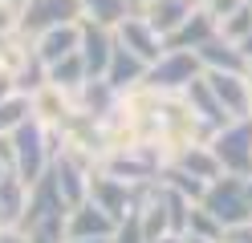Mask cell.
<instances>
[{
    "label": "cell",
    "instance_id": "7a4b0ae2",
    "mask_svg": "<svg viewBox=\"0 0 252 243\" xmlns=\"http://www.w3.org/2000/svg\"><path fill=\"white\" fill-rule=\"evenodd\" d=\"M199 73H203V65L195 57V49H167L155 65H147L143 81L151 89H159V93H183Z\"/></svg>",
    "mask_w": 252,
    "mask_h": 243
},
{
    "label": "cell",
    "instance_id": "d6986e66",
    "mask_svg": "<svg viewBox=\"0 0 252 243\" xmlns=\"http://www.w3.org/2000/svg\"><path fill=\"white\" fill-rule=\"evenodd\" d=\"M25 203H29V187L17 178V170H8L0 178V223L4 227H17L25 215Z\"/></svg>",
    "mask_w": 252,
    "mask_h": 243
},
{
    "label": "cell",
    "instance_id": "836d02e7",
    "mask_svg": "<svg viewBox=\"0 0 252 243\" xmlns=\"http://www.w3.org/2000/svg\"><path fill=\"white\" fill-rule=\"evenodd\" d=\"M248 81H252V65H248Z\"/></svg>",
    "mask_w": 252,
    "mask_h": 243
},
{
    "label": "cell",
    "instance_id": "f1b7e54d",
    "mask_svg": "<svg viewBox=\"0 0 252 243\" xmlns=\"http://www.w3.org/2000/svg\"><path fill=\"white\" fill-rule=\"evenodd\" d=\"M151 243H187V231H167V235L151 239Z\"/></svg>",
    "mask_w": 252,
    "mask_h": 243
},
{
    "label": "cell",
    "instance_id": "8992f818",
    "mask_svg": "<svg viewBox=\"0 0 252 243\" xmlns=\"http://www.w3.org/2000/svg\"><path fill=\"white\" fill-rule=\"evenodd\" d=\"M114 37H118V45H126V49H130L134 57H143L147 65H155V61L167 53V41L151 28V21H147L143 12H126L122 21L114 25Z\"/></svg>",
    "mask_w": 252,
    "mask_h": 243
},
{
    "label": "cell",
    "instance_id": "2e32d148",
    "mask_svg": "<svg viewBox=\"0 0 252 243\" xmlns=\"http://www.w3.org/2000/svg\"><path fill=\"white\" fill-rule=\"evenodd\" d=\"M183 97H187V106L199 113V122H208V126H212V134H216L220 126H228V122H232V118H228V109L220 106V97L212 93V85H208V77H203V73L183 89Z\"/></svg>",
    "mask_w": 252,
    "mask_h": 243
},
{
    "label": "cell",
    "instance_id": "ffe728a7",
    "mask_svg": "<svg viewBox=\"0 0 252 243\" xmlns=\"http://www.w3.org/2000/svg\"><path fill=\"white\" fill-rule=\"evenodd\" d=\"M86 61H82V53H69V57H61V61H53V65H45V81H53V85H61V89H69V93H77L86 85Z\"/></svg>",
    "mask_w": 252,
    "mask_h": 243
},
{
    "label": "cell",
    "instance_id": "ac0fdd59",
    "mask_svg": "<svg viewBox=\"0 0 252 243\" xmlns=\"http://www.w3.org/2000/svg\"><path fill=\"white\" fill-rule=\"evenodd\" d=\"M73 102H77V109H82V113H90V118L102 122L106 113L118 106V89L110 85L106 77H86V85L73 93Z\"/></svg>",
    "mask_w": 252,
    "mask_h": 243
},
{
    "label": "cell",
    "instance_id": "e0dca14e",
    "mask_svg": "<svg viewBox=\"0 0 252 243\" xmlns=\"http://www.w3.org/2000/svg\"><path fill=\"white\" fill-rule=\"evenodd\" d=\"M171 166H179V170H187V174H195L199 183H212V178L224 174V166H220V158H216V150H212L208 142H191V146H183V150L171 158Z\"/></svg>",
    "mask_w": 252,
    "mask_h": 243
},
{
    "label": "cell",
    "instance_id": "7402d4cb",
    "mask_svg": "<svg viewBox=\"0 0 252 243\" xmlns=\"http://www.w3.org/2000/svg\"><path fill=\"white\" fill-rule=\"evenodd\" d=\"M220 37H228V41H236V45H244V41L252 37V0H244L236 12L220 16Z\"/></svg>",
    "mask_w": 252,
    "mask_h": 243
},
{
    "label": "cell",
    "instance_id": "cb8c5ba5",
    "mask_svg": "<svg viewBox=\"0 0 252 243\" xmlns=\"http://www.w3.org/2000/svg\"><path fill=\"white\" fill-rule=\"evenodd\" d=\"M82 16H90V21H98V25H110L114 28L118 21L126 12H130V4H126V0H82Z\"/></svg>",
    "mask_w": 252,
    "mask_h": 243
},
{
    "label": "cell",
    "instance_id": "44dd1931",
    "mask_svg": "<svg viewBox=\"0 0 252 243\" xmlns=\"http://www.w3.org/2000/svg\"><path fill=\"white\" fill-rule=\"evenodd\" d=\"M187 235H195V239H208V243H224V223H220L208 207H191V215H187V227H183Z\"/></svg>",
    "mask_w": 252,
    "mask_h": 243
},
{
    "label": "cell",
    "instance_id": "e575fe53",
    "mask_svg": "<svg viewBox=\"0 0 252 243\" xmlns=\"http://www.w3.org/2000/svg\"><path fill=\"white\" fill-rule=\"evenodd\" d=\"M21 4H25V0H21Z\"/></svg>",
    "mask_w": 252,
    "mask_h": 243
},
{
    "label": "cell",
    "instance_id": "83f0119b",
    "mask_svg": "<svg viewBox=\"0 0 252 243\" xmlns=\"http://www.w3.org/2000/svg\"><path fill=\"white\" fill-rule=\"evenodd\" d=\"M0 243H29V235L21 227H0Z\"/></svg>",
    "mask_w": 252,
    "mask_h": 243
},
{
    "label": "cell",
    "instance_id": "ba28073f",
    "mask_svg": "<svg viewBox=\"0 0 252 243\" xmlns=\"http://www.w3.org/2000/svg\"><path fill=\"white\" fill-rule=\"evenodd\" d=\"M77 53H82L90 77H102L110 65V53H114V28L82 16V45H77Z\"/></svg>",
    "mask_w": 252,
    "mask_h": 243
},
{
    "label": "cell",
    "instance_id": "d4e9b609",
    "mask_svg": "<svg viewBox=\"0 0 252 243\" xmlns=\"http://www.w3.org/2000/svg\"><path fill=\"white\" fill-rule=\"evenodd\" d=\"M110 243H147V231H143V219H138V207L126 211V215L114 223V235Z\"/></svg>",
    "mask_w": 252,
    "mask_h": 243
},
{
    "label": "cell",
    "instance_id": "6da1fadb",
    "mask_svg": "<svg viewBox=\"0 0 252 243\" xmlns=\"http://www.w3.org/2000/svg\"><path fill=\"white\" fill-rule=\"evenodd\" d=\"M208 146L216 150L224 174H252V118H232L208 138Z\"/></svg>",
    "mask_w": 252,
    "mask_h": 243
},
{
    "label": "cell",
    "instance_id": "f546056e",
    "mask_svg": "<svg viewBox=\"0 0 252 243\" xmlns=\"http://www.w3.org/2000/svg\"><path fill=\"white\" fill-rule=\"evenodd\" d=\"M65 243H110V235H94V239H65Z\"/></svg>",
    "mask_w": 252,
    "mask_h": 243
},
{
    "label": "cell",
    "instance_id": "5bb4252c",
    "mask_svg": "<svg viewBox=\"0 0 252 243\" xmlns=\"http://www.w3.org/2000/svg\"><path fill=\"white\" fill-rule=\"evenodd\" d=\"M216 32H220L216 16L203 8V4H195V8H191V16H187V21H183V25L167 37V49H199L203 41H212Z\"/></svg>",
    "mask_w": 252,
    "mask_h": 243
},
{
    "label": "cell",
    "instance_id": "4fadbf2b",
    "mask_svg": "<svg viewBox=\"0 0 252 243\" xmlns=\"http://www.w3.org/2000/svg\"><path fill=\"white\" fill-rule=\"evenodd\" d=\"M195 4H199V0H147V4L138 8V12H143L147 21H151V28L167 41L171 32H175V28L187 21V16H191V8H195Z\"/></svg>",
    "mask_w": 252,
    "mask_h": 243
},
{
    "label": "cell",
    "instance_id": "277c9868",
    "mask_svg": "<svg viewBox=\"0 0 252 243\" xmlns=\"http://www.w3.org/2000/svg\"><path fill=\"white\" fill-rule=\"evenodd\" d=\"M82 0H25L21 4V32L37 37V32L65 25V21H82Z\"/></svg>",
    "mask_w": 252,
    "mask_h": 243
},
{
    "label": "cell",
    "instance_id": "7c38bea8",
    "mask_svg": "<svg viewBox=\"0 0 252 243\" xmlns=\"http://www.w3.org/2000/svg\"><path fill=\"white\" fill-rule=\"evenodd\" d=\"M77 45H82V21H65V25H53V28L37 32V37H33V53L45 65H53L61 57L77 53Z\"/></svg>",
    "mask_w": 252,
    "mask_h": 243
},
{
    "label": "cell",
    "instance_id": "30bf717a",
    "mask_svg": "<svg viewBox=\"0 0 252 243\" xmlns=\"http://www.w3.org/2000/svg\"><path fill=\"white\" fill-rule=\"evenodd\" d=\"M195 57H199V65L203 69H220V73H248V53H244V45H236V41H228V37H216L212 41H203L199 49H195Z\"/></svg>",
    "mask_w": 252,
    "mask_h": 243
},
{
    "label": "cell",
    "instance_id": "4dcf8cb0",
    "mask_svg": "<svg viewBox=\"0 0 252 243\" xmlns=\"http://www.w3.org/2000/svg\"><path fill=\"white\" fill-rule=\"evenodd\" d=\"M244 194H248V207H252V174H244Z\"/></svg>",
    "mask_w": 252,
    "mask_h": 243
},
{
    "label": "cell",
    "instance_id": "1f68e13d",
    "mask_svg": "<svg viewBox=\"0 0 252 243\" xmlns=\"http://www.w3.org/2000/svg\"><path fill=\"white\" fill-rule=\"evenodd\" d=\"M126 4H130V12H138V8L147 4V0H126Z\"/></svg>",
    "mask_w": 252,
    "mask_h": 243
},
{
    "label": "cell",
    "instance_id": "3957f363",
    "mask_svg": "<svg viewBox=\"0 0 252 243\" xmlns=\"http://www.w3.org/2000/svg\"><path fill=\"white\" fill-rule=\"evenodd\" d=\"M199 207H208L224 227L252 219V207H248V194H244V178H240V174H220V178H212V183L203 187V194H199Z\"/></svg>",
    "mask_w": 252,
    "mask_h": 243
},
{
    "label": "cell",
    "instance_id": "5b68a950",
    "mask_svg": "<svg viewBox=\"0 0 252 243\" xmlns=\"http://www.w3.org/2000/svg\"><path fill=\"white\" fill-rule=\"evenodd\" d=\"M73 113H77L73 93L53 85V81H45V85H37L33 93H29V118H37L45 130H61Z\"/></svg>",
    "mask_w": 252,
    "mask_h": 243
},
{
    "label": "cell",
    "instance_id": "4316f807",
    "mask_svg": "<svg viewBox=\"0 0 252 243\" xmlns=\"http://www.w3.org/2000/svg\"><path fill=\"white\" fill-rule=\"evenodd\" d=\"M199 4L208 8V12L216 16V25H220V16H228V12H236V8L244 4V0H199Z\"/></svg>",
    "mask_w": 252,
    "mask_h": 243
},
{
    "label": "cell",
    "instance_id": "d6a6232c",
    "mask_svg": "<svg viewBox=\"0 0 252 243\" xmlns=\"http://www.w3.org/2000/svg\"><path fill=\"white\" fill-rule=\"evenodd\" d=\"M244 53H248V61H252V37H248V41H244Z\"/></svg>",
    "mask_w": 252,
    "mask_h": 243
},
{
    "label": "cell",
    "instance_id": "9c48e42d",
    "mask_svg": "<svg viewBox=\"0 0 252 243\" xmlns=\"http://www.w3.org/2000/svg\"><path fill=\"white\" fill-rule=\"evenodd\" d=\"M114 215L102 211L94 199H82L65 215V239H94V235H114Z\"/></svg>",
    "mask_w": 252,
    "mask_h": 243
},
{
    "label": "cell",
    "instance_id": "484cf974",
    "mask_svg": "<svg viewBox=\"0 0 252 243\" xmlns=\"http://www.w3.org/2000/svg\"><path fill=\"white\" fill-rule=\"evenodd\" d=\"M224 243H252V219L224 227Z\"/></svg>",
    "mask_w": 252,
    "mask_h": 243
},
{
    "label": "cell",
    "instance_id": "603a6c76",
    "mask_svg": "<svg viewBox=\"0 0 252 243\" xmlns=\"http://www.w3.org/2000/svg\"><path fill=\"white\" fill-rule=\"evenodd\" d=\"M25 118H29V93L8 89L4 97H0V134H12Z\"/></svg>",
    "mask_w": 252,
    "mask_h": 243
},
{
    "label": "cell",
    "instance_id": "9a60e30c",
    "mask_svg": "<svg viewBox=\"0 0 252 243\" xmlns=\"http://www.w3.org/2000/svg\"><path fill=\"white\" fill-rule=\"evenodd\" d=\"M110 85H114L118 93H126L130 85H138V81L147 77V61L143 57H134L126 45H118V37H114V53H110V65H106V73H102Z\"/></svg>",
    "mask_w": 252,
    "mask_h": 243
},
{
    "label": "cell",
    "instance_id": "52a82bcc",
    "mask_svg": "<svg viewBox=\"0 0 252 243\" xmlns=\"http://www.w3.org/2000/svg\"><path fill=\"white\" fill-rule=\"evenodd\" d=\"M212 93L220 97V106L228 109V118H252V81L248 73H220V69H203Z\"/></svg>",
    "mask_w": 252,
    "mask_h": 243
},
{
    "label": "cell",
    "instance_id": "8fae6325",
    "mask_svg": "<svg viewBox=\"0 0 252 243\" xmlns=\"http://www.w3.org/2000/svg\"><path fill=\"white\" fill-rule=\"evenodd\" d=\"M49 178L57 183L61 199H65L69 207H77L90 194V166H86V162H77V158H69V154H57L49 162Z\"/></svg>",
    "mask_w": 252,
    "mask_h": 243
}]
</instances>
